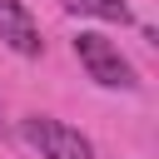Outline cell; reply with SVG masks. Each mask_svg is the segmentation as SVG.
Here are the masks:
<instances>
[{"instance_id": "1", "label": "cell", "mask_w": 159, "mask_h": 159, "mask_svg": "<svg viewBox=\"0 0 159 159\" xmlns=\"http://www.w3.org/2000/svg\"><path fill=\"white\" fill-rule=\"evenodd\" d=\"M75 60L84 65V75H89L99 89H134V84H139V80H134V65L119 55V45L104 40V35H94V30H80V35H75Z\"/></svg>"}, {"instance_id": "2", "label": "cell", "mask_w": 159, "mask_h": 159, "mask_svg": "<svg viewBox=\"0 0 159 159\" xmlns=\"http://www.w3.org/2000/svg\"><path fill=\"white\" fill-rule=\"evenodd\" d=\"M20 134H25V144L40 159H94V144L75 124H65L55 114H25L20 119Z\"/></svg>"}, {"instance_id": "3", "label": "cell", "mask_w": 159, "mask_h": 159, "mask_svg": "<svg viewBox=\"0 0 159 159\" xmlns=\"http://www.w3.org/2000/svg\"><path fill=\"white\" fill-rule=\"evenodd\" d=\"M0 45H10V50L25 55V60H40V55H45V35H40L35 15H30L20 0H0Z\"/></svg>"}, {"instance_id": "4", "label": "cell", "mask_w": 159, "mask_h": 159, "mask_svg": "<svg viewBox=\"0 0 159 159\" xmlns=\"http://www.w3.org/2000/svg\"><path fill=\"white\" fill-rule=\"evenodd\" d=\"M70 15H89V20H109V25H129V5L124 0H65Z\"/></svg>"}, {"instance_id": "5", "label": "cell", "mask_w": 159, "mask_h": 159, "mask_svg": "<svg viewBox=\"0 0 159 159\" xmlns=\"http://www.w3.org/2000/svg\"><path fill=\"white\" fill-rule=\"evenodd\" d=\"M0 129H5V109H0Z\"/></svg>"}]
</instances>
